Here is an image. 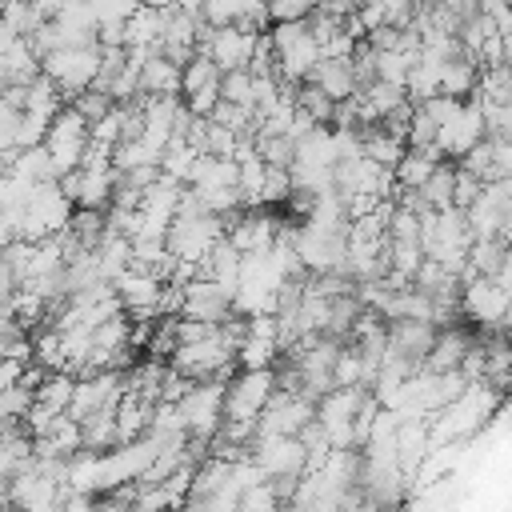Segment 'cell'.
Masks as SVG:
<instances>
[{"mask_svg": "<svg viewBox=\"0 0 512 512\" xmlns=\"http://www.w3.org/2000/svg\"><path fill=\"white\" fill-rule=\"evenodd\" d=\"M272 56H276V80L284 84H300L308 80L312 64L320 60V48L308 32V16L304 20H284V24H272V32H264Z\"/></svg>", "mask_w": 512, "mask_h": 512, "instance_id": "1", "label": "cell"}, {"mask_svg": "<svg viewBox=\"0 0 512 512\" xmlns=\"http://www.w3.org/2000/svg\"><path fill=\"white\" fill-rule=\"evenodd\" d=\"M276 380H272V368H240L224 380V404H220V416L224 420H236V424H256L264 400L272 396Z\"/></svg>", "mask_w": 512, "mask_h": 512, "instance_id": "2", "label": "cell"}, {"mask_svg": "<svg viewBox=\"0 0 512 512\" xmlns=\"http://www.w3.org/2000/svg\"><path fill=\"white\" fill-rule=\"evenodd\" d=\"M40 144H44L48 160L56 164V172L64 176V172H72V168L80 164V156H84V148H88V120H84L72 104H60L56 116L48 120Z\"/></svg>", "mask_w": 512, "mask_h": 512, "instance_id": "3", "label": "cell"}, {"mask_svg": "<svg viewBox=\"0 0 512 512\" xmlns=\"http://www.w3.org/2000/svg\"><path fill=\"white\" fill-rule=\"evenodd\" d=\"M96 68H100V44H92V48H56V52L40 56V72L56 84V92L64 100L92 88Z\"/></svg>", "mask_w": 512, "mask_h": 512, "instance_id": "4", "label": "cell"}, {"mask_svg": "<svg viewBox=\"0 0 512 512\" xmlns=\"http://www.w3.org/2000/svg\"><path fill=\"white\" fill-rule=\"evenodd\" d=\"M220 404H224V380H196L180 400H176V416L184 436L196 440H212L220 428Z\"/></svg>", "mask_w": 512, "mask_h": 512, "instance_id": "5", "label": "cell"}, {"mask_svg": "<svg viewBox=\"0 0 512 512\" xmlns=\"http://www.w3.org/2000/svg\"><path fill=\"white\" fill-rule=\"evenodd\" d=\"M260 36H264V32H244V28H236V24L200 28L196 52H204L220 72H232V68H248V60H252Z\"/></svg>", "mask_w": 512, "mask_h": 512, "instance_id": "6", "label": "cell"}, {"mask_svg": "<svg viewBox=\"0 0 512 512\" xmlns=\"http://www.w3.org/2000/svg\"><path fill=\"white\" fill-rule=\"evenodd\" d=\"M248 460L264 472V480H300L304 476V444L296 436H256Z\"/></svg>", "mask_w": 512, "mask_h": 512, "instance_id": "7", "label": "cell"}, {"mask_svg": "<svg viewBox=\"0 0 512 512\" xmlns=\"http://www.w3.org/2000/svg\"><path fill=\"white\" fill-rule=\"evenodd\" d=\"M460 316L476 320L480 328H504L508 316V288L488 276H468L460 284Z\"/></svg>", "mask_w": 512, "mask_h": 512, "instance_id": "8", "label": "cell"}, {"mask_svg": "<svg viewBox=\"0 0 512 512\" xmlns=\"http://www.w3.org/2000/svg\"><path fill=\"white\" fill-rule=\"evenodd\" d=\"M180 188L176 180H168L164 172L140 192L136 200V236H164L172 216H176V200H180Z\"/></svg>", "mask_w": 512, "mask_h": 512, "instance_id": "9", "label": "cell"}, {"mask_svg": "<svg viewBox=\"0 0 512 512\" xmlns=\"http://www.w3.org/2000/svg\"><path fill=\"white\" fill-rule=\"evenodd\" d=\"M480 136H484V120H480L476 100H460V108H456L444 124H436V140H432V144H436L440 156L456 160V156H464Z\"/></svg>", "mask_w": 512, "mask_h": 512, "instance_id": "10", "label": "cell"}, {"mask_svg": "<svg viewBox=\"0 0 512 512\" xmlns=\"http://www.w3.org/2000/svg\"><path fill=\"white\" fill-rule=\"evenodd\" d=\"M180 316L204 320V324L228 320V316H232V288H224V284H216V280H204V276L188 280V284H184V308H180Z\"/></svg>", "mask_w": 512, "mask_h": 512, "instance_id": "11", "label": "cell"}, {"mask_svg": "<svg viewBox=\"0 0 512 512\" xmlns=\"http://www.w3.org/2000/svg\"><path fill=\"white\" fill-rule=\"evenodd\" d=\"M112 292L120 300V308L128 316H156V296H160V280L148 276V272H136V268H124L116 280H112Z\"/></svg>", "mask_w": 512, "mask_h": 512, "instance_id": "12", "label": "cell"}, {"mask_svg": "<svg viewBox=\"0 0 512 512\" xmlns=\"http://www.w3.org/2000/svg\"><path fill=\"white\" fill-rule=\"evenodd\" d=\"M72 452H80V424L72 416H52V424L32 436V456L40 460H68Z\"/></svg>", "mask_w": 512, "mask_h": 512, "instance_id": "13", "label": "cell"}, {"mask_svg": "<svg viewBox=\"0 0 512 512\" xmlns=\"http://www.w3.org/2000/svg\"><path fill=\"white\" fill-rule=\"evenodd\" d=\"M136 96H180V68L172 60H164L160 52L140 56Z\"/></svg>", "mask_w": 512, "mask_h": 512, "instance_id": "14", "label": "cell"}, {"mask_svg": "<svg viewBox=\"0 0 512 512\" xmlns=\"http://www.w3.org/2000/svg\"><path fill=\"white\" fill-rule=\"evenodd\" d=\"M472 332H464L460 324H448V328H436V340H432V348H428V356H424V368L428 372H448V368H460V360H464V352L472 348Z\"/></svg>", "mask_w": 512, "mask_h": 512, "instance_id": "15", "label": "cell"}, {"mask_svg": "<svg viewBox=\"0 0 512 512\" xmlns=\"http://www.w3.org/2000/svg\"><path fill=\"white\" fill-rule=\"evenodd\" d=\"M308 80H312L324 96H332V100H348V96L356 92V76H352L348 56H320V60L312 64Z\"/></svg>", "mask_w": 512, "mask_h": 512, "instance_id": "16", "label": "cell"}, {"mask_svg": "<svg viewBox=\"0 0 512 512\" xmlns=\"http://www.w3.org/2000/svg\"><path fill=\"white\" fill-rule=\"evenodd\" d=\"M80 448H88V452L116 448V404H104L80 420Z\"/></svg>", "mask_w": 512, "mask_h": 512, "instance_id": "17", "label": "cell"}, {"mask_svg": "<svg viewBox=\"0 0 512 512\" xmlns=\"http://www.w3.org/2000/svg\"><path fill=\"white\" fill-rule=\"evenodd\" d=\"M356 136H360V152L368 156V160H376L380 168H396V160L404 156V140H396V136H388L380 124H364V128H356Z\"/></svg>", "mask_w": 512, "mask_h": 512, "instance_id": "18", "label": "cell"}, {"mask_svg": "<svg viewBox=\"0 0 512 512\" xmlns=\"http://www.w3.org/2000/svg\"><path fill=\"white\" fill-rule=\"evenodd\" d=\"M72 384H76V376H68V372H44L40 384L32 388V404L52 412V416H60L68 408V400H72Z\"/></svg>", "mask_w": 512, "mask_h": 512, "instance_id": "19", "label": "cell"}, {"mask_svg": "<svg viewBox=\"0 0 512 512\" xmlns=\"http://www.w3.org/2000/svg\"><path fill=\"white\" fill-rule=\"evenodd\" d=\"M8 172L24 176V180H32V184H48V180H60V172H56V164L48 160L44 144H32V148H16V156H12V168H8Z\"/></svg>", "mask_w": 512, "mask_h": 512, "instance_id": "20", "label": "cell"}, {"mask_svg": "<svg viewBox=\"0 0 512 512\" xmlns=\"http://www.w3.org/2000/svg\"><path fill=\"white\" fill-rule=\"evenodd\" d=\"M476 76H480L476 60L460 56V60H452V64L440 68V88H436V92H440V96H456V100H464V96H472Z\"/></svg>", "mask_w": 512, "mask_h": 512, "instance_id": "21", "label": "cell"}, {"mask_svg": "<svg viewBox=\"0 0 512 512\" xmlns=\"http://www.w3.org/2000/svg\"><path fill=\"white\" fill-rule=\"evenodd\" d=\"M292 104H296V112H304L312 124H332V108H336V100L332 96H324L312 80H300L296 88H292Z\"/></svg>", "mask_w": 512, "mask_h": 512, "instance_id": "22", "label": "cell"}, {"mask_svg": "<svg viewBox=\"0 0 512 512\" xmlns=\"http://www.w3.org/2000/svg\"><path fill=\"white\" fill-rule=\"evenodd\" d=\"M452 172H456V164H444V160L428 172V180L416 188L420 200H424V208H432V212L452 208Z\"/></svg>", "mask_w": 512, "mask_h": 512, "instance_id": "23", "label": "cell"}, {"mask_svg": "<svg viewBox=\"0 0 512 512\" xmlns=\"http://www.w3.org/2000/svg\"><path fill=\"white\" fill-rule=\"evenodd\" d=\"M68 232L76 236V244H80L84 252H92L96 240L104 236V212H96V208H72V216H68Z\"/></svg>", "mask_w": 512, "mask_h": 512, "instance_id": "24", "label": "cell"}, {"mask_svg": "<svg viewBox=\"0 0 512 512\" xmlns=\"http://www.w3.org/2000/svg\"><path fill=\"white\" fill-rule=\"evenodd\" d=\"M216 80H220V68L204 52H192V60L180 68V96H188V92H196L204 84H216Z\"/></svg>", "mask_w": 512, "mask_h": 512, "instance_id": "25", "label": "cell"}, {"mask_svg": "<svg viewBox=\"0 0 512 512\" xmlns=\"http://www.w3.org/2000/svg\"><path fill=\"white\" fill-rule=\"evenodd\" d=\"M236 512H280V496L272 492L268 480H256V484L240 488V496H236Z\"/></svg>", "mask_w": 512, "mask_h": 512, "instance_id": "26", "label": "cell"}, {"mask_svg": "<svg viewBox=\"0 0 512 512\" xmlns=\"http://www.w3.org/2000/svg\"><path fill=\"white\" fill-rule=\"evenodd\" d=\"M220 100L240 104V108H252V72L248 68L220 72Z\"/></svg>", "mask_w": 512, "mask_h": 512, "instance_id": "27", "label": "cell"}, {"mask_svg": "<svg viewBox=\"0 0 512 512\" xmlns=\"http://www.w3.org/2000/svg\"><path fill=\"white\" fill-rule=\"evenodd\" d=\"M420 260H424V252H420L416 240H388V272H400V276L412 280V272L420 268Z\"/></svg>", "mask_w": 512, "mask_h": 512, "instance_id": "28", "label": "cell"}, {"mask_svg": "<svg viewBox=\"0 0 512 512\" xmlns=\"http://www.w3.org/2000/svg\"><path fill=\"white\" fill-rule=\"evenodd\" d=\"M64 104H72V108H76V112H80L88 124H96V120H100V116L112 108V96H108V92H100V88H84V92L68 96Z\"/></svg>", "mask_w": 512, "mask_h": 512, "instance_id": "29", "label": "cell"}, {"mask_svg": "<svg viewBox=\"0 0 512 512\" xmlns=\"http://www.w3.org/2000/svg\"><path fill=\"white\" fill-rule=\"evenodd\" d=\"M256 152L268 168H292V140L288 136H256Z\"/></svg>", "mask_w": 512, "mask_h": 512, "instance_id": "30", "label": "cell"}, {"mask_svg": "<svg viewBox=\"0 0 512 512\" xmlns=\"http://www.w3.org/2000/svg\"><path fill=\"white\" fill-rule=\"evenodd\" d=\"M288 192H292V176H288V168H268V164H264L260 204H280V200H288Z\"/></svg>", "mask_w": 512, "mask_h": 512, "instance_id": "31", "label": "cell"}, {"mask_svg": "<svg viewBox=\"0 0 512 512\" xmlns=\"http://www.w3.org/2000/svg\"><path fill=\"white\" fill-rule=\"evenodd\" d=\"M196 16H200V24H204V28L236 24V0H200Z\"/></svg>", "mask_w": 512, "mask_h": 512, "instance_id": "32", "label": "cell"}, {"mask_svg": "<svg viewBox=\"0 0 512 512\" xmlns=\"http://www.w3.org/2000/svg\"><path fill=\"white\" fill-rule=\"evenodd\" d=\"M264 4H268V20H272V24L304 20V16L316 8V0H264Z\"/></svg>", "mask_w": 512, "mask_h": 512, "instance_id": "33", "label": "cell"}, {"mask_svg": "<svg viewBox=\"0 0 512 512\" xmlns=\"http://www.w3.org/2000/svg\"><path fill=\"white\" fill-rule=\"evenodd\" d=\"M480 188H484V184H480L476 176H468V172H460V168H456V172H452V208H460V212H464V208L480 196Z\"/></svg>", "mask_w": 512, "mask_h": 512, "instance_id": "34", "label": "cell"}, {"mask_svg": "<svg viewBox=\"0 0 512 512\" xmlns=\"http://www.w3.org/2000/svg\"><path fill=\"white\" fill-rule=\"evenodd\" d=\"M360 0H316L320 12H332V16H352Z\"/></svg>", "mask_w": 512, "mask_h": 512, "instance_id": "35", "label": "cell"}, {"mask_svg": "<svg viewBox=\"0 0 512 512\" xmlns=\"http://www.w3.org/2000/svg\"><path fill=\"white\" fill-rule=\"evenodd\" d=\"M8 240H12V228H8V220H4V216H0V248H4V244H8Z\"/></svg>", "mask_w": 512, "mask_h": 512, "instance_id": "36", "label": "cell"}]
</instances>
